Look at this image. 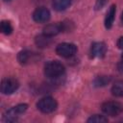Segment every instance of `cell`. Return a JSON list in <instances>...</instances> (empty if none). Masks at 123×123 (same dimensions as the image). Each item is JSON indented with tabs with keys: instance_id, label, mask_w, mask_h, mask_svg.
Here are the masks:
<instances>
[{
	"instance_id": "obj_11",
	"label": "cell",
	"mask_w": 123,
	"mask_h": 123,
	"mask_svg": "<svg viewBox=\"0 0 123 123\" xmlns=\"http://www.w3.org/2000/svg\"><path fill=\"white\" fill-rule=\"evenodd\" d=\"M71 4V0H53L52 5L53 8L58 11V12H62L66 10Z\"/></svg>"
},
{
	"instance_id": "obj_18",
	"label": "cell",
	"mask_w": 123,
	"mask_h": 123,
	"mask_svg": "<svg viewBox=\"0 0 123 123\" xmlns=\"http://www.w3.org/2000/svg\"><path fill=\"white\" fill-rule=\"evenodd\" d=\"M117 46L120 49H123V37H121L118 40H117Z\"/></svg>"
},
{
	"instance_id": "obj_14",
	"label": "cell",
	"mask_w": 123,
	"mask_h": 123,
	"mask_svg": "<svg viewBox=\"0 0 123 123\" xmlns=\"http://www.w3.org/2000/svg\"><path fill=\"white\" fill-rule=\"evenodd\" d=\"M32 56H33V54H32L30 51L24 50V51L19 52V54H18V56H17V59H18V62H19L21 64H26V63H28V62L31 61Z\"/></svg>"
},
{
	"instance_id": "obj_21",
	"label": "cell",
	"mask_w": 123,
	"mask_h": 123,
	"mask_svg": "<svg viewBox=\"0 0 123 123\" xmlns=\"http://www.w3.org/2000/svg\"><path fill=\"white\" fill-rule=\"evenodd\" d=\"M5 1H11V0H5Z\"/></svg>"
},
{
	"instance_id": "obj_12",
	"label": "cell",
	"mask_w": 123,
	"mask_h": 123,
	"mask_svg": "<svg viewBox=\"0 0 123 123\" xmlns=\"http://www.w3.org/2000/svg\"><path fill=\"white\" fill-rule=\"evenodd\" d=\"M35 41H36V44H37L38 47L44 48V47L49 46L52 40H51V37H48V36H46V35L43 34V35L37 36V37H36Z\"/></svg>"
},
{
	"instance_id": "obj_10",
	"label": "cell",
	"mask_w": 123,
	"mask_h": 123,
	"mask_svg": "<svg viewBox=\"0 0 123 123\" xmlns=\"http://www.w3.org/2000/svg\"><path fill=\"white\" fill-rule=\"evenodd\" d=\"M115 8H116L115 5H111L110 7L107 14H106V17H105V26H106L107 29H110L112 26V23H113L114 18H115V12H116Z\"/></svg>"
},
{
	"instance_id": "obj_5",
	"label": "cell",
	"mask_w": 123,
	"mask_h": 123,
	"mask_svg": "<svg viewBox=\"0 0 123 123\" xmlns=\"http://www.w3.org/2000/svg\"><path fill=\"white\" fill-rule=\"evenodd\" d=\"M77 52V46L73 43H67V42H63L61 43L57 46L56 48V53L63 58H70L72 56H74Z\"/></svg>"
},
{
	"instance_id": "obj_6",
	"label": "cell",
	"mask_w": 123,
	"mask_h": 123,
	"mask_svg": "<svg viewBox=\"0 0 123 123\" xmlns=\"http://www.w3.org/2000/svg\"><path fill=\"white\" fill-rule=\"evenodd\" d=\"M19 86V83L14 78H5L1 82V91L4 94L13 93Z\"/></svg>"
},
{
	"instance_id": "obj_19",
	"label": "cell",
	"mask_w": 123,
	"mask_h": 123,
	"mask_svg": "<svg viewBox=\"0 0 123 123\" xmlns=\"http://www.w3.org/2000/svg\"><path fill=\"white\" fill-rule=\"evenodd\" d=\"M121 20L123 21V12H122V14H121Z\"/></svg>"
},
{
	"instance_id": "obj_20",
	"label": "cell",
	"mask_w": 123,
	"mask_h": 123,
	"mask_svg": "<svg viewBox=\"0 0 123 123\" xmlns=\"http://www.w3.org/2000/svg\"><path fill=\"white\" fill-rule=\"evenodd\" d=\"M121 59H122V62H123V54H122V56H121Z\"/></svg>"
},
{
	"instance_id": "obj_2",
	"label": "cell",
	"mask_w": 123,
	"mask_h": 123,
	"mask_svg": "<svg viewBox=\"0 0 123 123\" xmlns=\"http://www.w3.org/2000/svg\"><path fill=\"white\" fill-rule=\"evenodd\" d=\"M28 106L26 104H19L16 105L12 108H11L10 110H8L5 113H4V121L5 122H13L15 121L22 113H24L27 111Z\"/></svg>"
},
{
	"instance_id": "obj_8",
	"label": "cell",
	"mask_w": 123,
	"mask_h": 123,
	"mask_svg": "<svg viewBox=\"0 0 123 123\" xmlns=\"http://www.w3.org/2000/svg\"><path fill=\"white\" fill-rule=\"evenodd\" d=\"M106 52H107V46L104 42H94L91 45L90 53H91L92 57L102 58L105 56Z\"/></svg>"
},
{
	"instance_id": "obj_15",
	"label": "cell",
	"mask_w": 123,
	"mask_h": 123,
	"mask_svg": "<svg viewBox=\"0 0 123 123\" xmlns=\"http://www.w3.org/2000/svg\"><path fill=\"white\" fill-rule=\"evenodd\" d=\"M0 29H1V32L5 35H10L12 32V26L11 22L8 20H3L1 22Z\"/></svg>"
},
{
	"instance_id": "obj_1",
	"label": "cell",
	"mask_w": 123,
	"mask_h": 123,
	"mask_svg": "<svg viewBox=\"0 0 123 123\" xmlns=\"http://www.w3.org/2000/svg\"><path fill=\"white\" fill-rule=\"evenodd\" d=\"M64 73V66L58 61H51L44 66V74L48 78H58Z\"/></svg>"
},
{
	"instance_id": "obj_17",
	"label": "cell",
	"mask_w": 123,
	"mask_h": 123,
	"mask_svg": "<svg viewBox=\"0 0 123 123\" xmlns=\"http://www.w3.org/2000/svg\"><path fill=\"white\" fill-rule=\"evenodd\" d=\"M109 82H110V77L101 76V77H97V78L95 79L94 84H95V86H106Z\"/></svg>"
},
{
	"instance_id": "obj_7",
	"label": "cell",
	"mask_w": 123,
	"mask_h": 123,
	"mask_svg": "<svg viewBox=\"0 0 123 123\" xmlns=\"http://www.w3.org/2000/svg\"><path fill=\"white\" fill-rule=\"evenodd\" d=\"M33 18L37 23L47 22L50 19V12L44 7L37 8L33 13Z\"/></svg>"
},
{
	"instance_id": "obj_3",
	"label": "cell",
	"mask_w": 123,
	"mask_h": 123,
	"mask_svg": "<svg viewBox=\"0 0 123 123\" xmlns=\"http://www.w3.org/2000/svg\"><path fill=\"white\" fill-rule=\"evenodd\" d=\"M57 106H58L57 101L50 96L41 98L37 104V109L43 113H50L54 111L57 109Z\"/></svg>"
},
{
	"instance_id": "obj_16",
	"label": "cell",
	"mask_w": 123,
	"mask_h": 123,
	"mask_svg": "<svg viewBox=\"0 0 123 123\" xmlns=\"http://www.w3.org/2000/svg\"><path fill=\"white\" fill-rule=\"evenodd\" d=\"M87 122H89V123H106V122H108V118L105 117L104 115L94 114L87 119Z\"/></svg>"
},
{
	"instance_id": "obj_4",
	"label": "cell",
	"mask_w": 123,
	"mask_h": 123,
	"mask_svg": "<svg viewBox=\"0 0 123 123\" xmlns=\"http://www.w3.org/2000/svg\"><path fill=\"white\" fill-rule=\"evenodd\" d=\"M102 111L104 113L110 116H116L123 111V105L115 101H108L103 103Z\"/></svg>"
},
{
	"instance_id": "obj_13",
	"label": "cell",
	"mask_w": 123,
	"mask_h": 123,
	"mask_svg": "<svg viewBox=\"0 0 123 123\" xmlns=\"http://www.w3.org/2000/svg\"><path fill=\"white\" fill-rule=\"evenodd\" d=\"M111 92L116 97H123V80H119L113 84Z\"/></svg>"
},
{
	"instance_id": "obj_9",
	"label": "cell",
	"mask_w": 123,
	"mask_h": 123,
	"mask_svg": "<svg viewBox=\"0 0 123 123\" xmlns=\"http://www.w3.org/2000/svg\"><path fill=\"white\" fill-rule=\"evenodd\" d=\"M62 26L61 24H48L43 29V34L48 37H53L58 35L60 32H62Z\"/></svg>"
}]
</instances>
